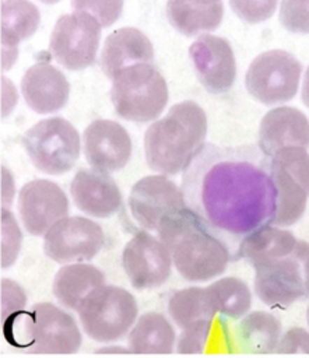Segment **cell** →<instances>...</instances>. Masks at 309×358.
I'll use <instances>...</instances> for the list:
<instances>
[{"instance_id":"obj_1","label":"cell","mask_w":309,"mask_h":358,"mask_svg":"<svg viewBox=\"0 0 309 358\" xmlns=\"http://www.w3.org/2000/svg\"><path fill=\"white\" fill-rule=\"evenodd\" d=\"M180 189L186 206L228 246L238 249L249 234L273 225L277 189L270 158L256 145L204 144Z\"/></svg>"},{"instance_id":"obj_2","label":"cell","mask_w":309,"mask_h":358,"mask_svg":"<svg viewBox=\"0 0 309 358\" xmlns=\"http://www.w3.org/2000/svg\"><path fill=\"white\" fill-rule=\"evenodd\" d=\"M157 236L169 249L173 268L189 282L215 280L232 257L229 246L187 206L166 215Z\"/></svg>"},{"instance_id":"obj_3","label":"cell","mask_w":309,"mask_h":358,"mask_svg":"<svg viewBox=\"0 0 309 358\" xmlns=\"http://www.w3.org/2000/svg\"><path fill=\"white\" fill-rule=\"evenodd\" d=\"M207 116L193 101L175 103L144 134L147 165L162 175L185 172L206 144Z\"/></svg>"},{"instance_id":"obj_4","label":"cell","mask_w":309,"mask_h":358,"mask_svg":"<svg viewBox=\"0 0 309 358\" xmlns=\"http://www.w3.org/2000/svg\"><path fill=\"white\" fill-rule=\"evenodd\" d=\"M1 336L13 348L32 354H76L82 345L80 323L52 302H38L1 319Z\"/></svg>"},{"instance_id":"obj_5","label":"cell","mask_w":309,"mask_h":358,"mask_svg":"<svg viewBox=\"0 0 309 358\" xmlns=\"http://www.w3.org/2000/svg\"><path fill=\"white\" fill-rule=\"evenodd\" d=\"M76 312L85 336L110 344L129 336L138 317V303L126 288L103 284L88 294Z\"/></svg>"},{"instance_id":"obj_6","label":"cell","mask_w":309,"mask_h":358,"mask_svg":"<svg viewBox=\"0 0 309 358\" xmlns=\"http://www.w3.org/2000/svg\"><path fill=\"white\" fill-rule=\"evenodd\" d=\"M110 99L119 117L130 122L157 119L168 102V85L152 63H138L112 80Z\"/></svg>"},{"instance_id":"obj_7","label":"cell","mask_w":309,"mask_h":358,"mask_svg":"<svg viewBox=\"0 0 309 358\" xmlns=\"http://www.w3.org/2000/svg\"><path fill=\"white\" fill-rule=\"evenodd\" d=\"M22 144L32 165L49 175L69 172L80 157V134L66 119L55 116L28 129Z\"/></svg>"},{"instance_id":"obj_8","label":"cell","mask_w":309,"mask_h":358,"mask_svg":"<svg viewBox=\"0 0 309 358\" xmlns=\"http://www.w3.org/2000/svg\"><path fill=\"white\" fill-rule=\"evenodd\" d=\"M270 166L277 189L273 225H294L302 218L309 197V154L301 147H287L270 158Z\"/></svg>"},{"instance_id":"obj_9","label":"cell","mask_w":309,"mask_h":358,"mask_svg":"<svg viewBox=\"0 0 309 358\" xmlns=\"http://www.w3.org/2000/svg\"><path fill=\"white\" fill-rule=\"evenodd\" d=\"M301 73L302 64L294 55L281 49L267 50L250 63L245 85L256 101L273 106L296 95Z\"/></svg>"},{"instance_id":"obj_10","label":"cell","mask_w":309,"mask_h":358,"mask_svg":"<svg viewBox=\"0 0 309 358\" xmlns=\"http://www.w3.org/2000/svg\"><path fill=\"white\" fill-rule=\"evenodd\" d=\"M101 29V24L85 11L63 14L53 27L49 52L64 69L84 70L95 62Z\"/></svg>"},{"instance_id":"obj_11","label":"cell","mask_w":309,"mask_h":358,"mask_svg":"<svg viewBox=\"0 0 309 358\" xmlns=\"http://www.w3.org/2000/svg\"><path fill=\"white\" fill-rule=\"evenodd\" d=\"M308 253L309 243L299 241L294 255L253 267V291L264 305L284 309L306 296L303 260Z\"/></svg>"},{"instance_id":"obj_12","label":"cell","mask_w":309,"mask_h":358,"mask_svg":"<svg viewBox=\"0 0 309 358\" xmlns=\"http://www.w3.org/2000/svg\"><path fill=\"white\" fill-rule=\"evenodd\" d=\"M105 245L102 227L81 215L64 217L43 236L46 257L59 263H82L92 260Z\"/></svg>"},{"instance_id":"obj_13","label":"cell","mask_w":309,"mask_h":358,"mask_svg":"<svg viewBox=\"0 0 309 358\" xmlns=\"http://www.w3.org/2000/svg\"><path fill=\"white\" fill-rule=\"evenodd\" d=\"M122 267L137 291L151 289L165 284L173 263L169 249L150 231L136 232L122 250Z\"/></svg>"},{"instance_id":"obj_14","label":"cell","mask_w":309,"mask_h":358,"mask_svg":"<svg viewBox=\"0 0 309 358\" xmlns=\"http://www.w3.org/2000/svg\"><path fill=\"white\" fill-rule=\"evenodd\" d=\"M17 207L24 229L32 236H45L57 221L69 215L70 201L57 183L35 179L21 187Z\"/></svg>"},{"instance_id":"obj_15","label":"cell","mask_w":309,"mask_h":358,"mask_svg":"<svg viewBox=\"0 0 309 358\" xmlns=\"http://www.w3.org/2000/svg\"><path fill=\"white\" fill-rule=\"evenodd\" d=\"M185 207L182 189L165 175L141 178L133 185L129 194L130 213L145 231L157 232L166 215Z\"/></svg>"},{"instance_id":"obj_16","label":"cell","mask_w":309,"mask_h":358,"mask_svg":"<svg viewBox=\"0 0 309 358\" xmlns=\"http://www.w3.org/2000/svg\"><path fill=\"white\" fill-rule=\"evenodd\" d=\"M196 77L206 91L228 92L236 78V62L231 43L221 36L204 34L189 48Z\"/></svg>"},{"instance_id":"obj_17","label":"cell","mask_w":309,"mask_h":358,"mask_svg":"<svg viewBox=\"0 0 309 358\" xmlns=\"http://www.w3.org/2000/svg\"><path fill=\"white\" fill-rule=\"evenodd\" d=\"M84 155L92 169L115 172L124 168L131 155L127 130L115 120L96 119L82 134Z\"/></svg>"},{"instance_id":"obj_18","label":"cell","mask_w":309,"mask_h":358,"mask_svg":"<svg viewBox=\"0 0 309 358\" xmlns=\"http://www.w3.org/2000/svg\"><path fill=\"white\" fill-rule=\"evenodd\" d=\"M70 194L76 207L94 218H109L122 206V194L113 178L96 169H78L70 183Z\"/></svg>"},{"instance_id":"obj_19","label":"cell","mask_w":309,"mask_h":358,"mask_svg":"<svg viewBox=\"0 0 309 358\" xmlns=\"http://www.w3.org/2000/svg\"><path fill=\"white\" fill-rule=\"evenodd\" d=\"M21 92L34 112L48 115L67 103L70 84L59 69L42 60L32 64L22 76Z\"/></svg>"},{"instance_id":"obj_20","label":"cell","mask_w":309,"mask_h":358,"mask_svg":"<svg viewBox=\"0 0 309 358\" xmlns=\"http://www.w3.org/2000/svg\"><path fill=\"white\" fill-rule=\"evenodd\" d=\"M257 147L268 158L287 147L308 150V117L301 110L291 106H278L268 110L260 122Z\"/></svg>"},{"instance_id":"obj_21","label":"cell","mask_w":309,"mask_h":358,"mask_svg":"<svg viewBox=\"0 0 309 358\" xmlns=\"http://www.w3.org/2000/svg\"><path fill=\"white\" fill-rule=\"evenodd\" d=\"M154 49L150 39L137 28L126 27L113 31L105 39L101 53V69L110 80L126 67L152 63Z\"/></svg>"},{"instance_id":"obj_22","label":"cell","mask_w":309,"mask_h":358,"mask_svg":"<svg viewBox=\"0 0 309 358\" xmlns=\"http://www.w3.org/2000/svg\"><path fill=\"white\" fill-rule=\"evenodd\" d=\"M38 7L28 0H1V62L3 69L17 59L20 42L32 36L39 27Z\"/></svg>"},{"instance_id":"obj_23","label":"cell","mask_w":309,"mask_h":358,"mask_svg":"<svg viewBox=\"0 0 309 358\" xmlns=\"http://www.w3.org/2000/svg\"><path fill=\"white\" fill-rule=\"evenodd\" d=\"M298 243L299 239L291 231L275 225H266L243 238L233 257L256 267L294 255Z\"/></svg>"},{"instance_id":"obj_24","label":"cell","mask_w":309,"mask_h":358,"mask_svg":"<svg viewBox=\"0 0 309 358\" xmlns=\"http://www.w3.org/2000/svg\"><path fill=\"white\" fill-rule=\"evenodd\" d=\"M103 271L88 263L63 264L55 274L52 292L60 306L77 310L88 294L106 284Z\"/></svg>"},{"instance_id":"obj_25","label":"cell","mask_w":309,"mask_h":358,"mask_svg":"<svg viewBox=\"0 0 309 358\" xmlns=\"http://www.w3.org/2000/svg\"><path fill=\"white\" fill-rule=\"evenodd\" d=\"M282 333V324L274 313L250 310L236 323L233 338L240 352L271 354L277 351Z\"/></svg>"},{"instance_id":"obj_26","label":"cell","mask_w":309,"mask_h":358,"mask_svg":"<svg viewBox=\"0 0 309 358\" xmlns=\"http://www.w3.org/2000/svg\"><path fill=\"white\" fill-rule=\"evenodd\" d=\"M169 24L185 36L218 28L224 17L222 0H168Z\"/></svg>"},{"instance_id":"obj_27","label":"cell","mask_w":309,"mask_h":358,"mask_svg":"<svg viewBox=\"0 0 309 358\" xmlns=\"http://www.w3.org/2000/svg\"><path fill=\"white\" fill-rule=\"evenodd\" d=\"M178 334L172 322L159 312L140 315L127 336L133 354H171L176 350Z\"/></svg>"},{"instance_id":"obj_28","label":"cell","mask_w":309,"mask_h":358,"mask_svg":"<svg viewBox=\"0 0 309 358\" xmlns=\"http://www.w3.org/2000/svg\"><path fill=\"white\" fill-rule=\"evenodd\" d=\"M168 313L180 330L196 324L214 322L215 310L208 299L206 287H187L175 291L168 299Z\"/></svg>"},{"instance_id":"obj_29","label":"cell","mask_w":309,"mask_h":358,"mask_svg":"<svg viewBox=\"0 0 309 358\" xmlns=\"http://www.w3.org/2000/svg\"><path fill=\"white\" fill-rule=\"evenodd\" d=\"M215 313L228 319H240L250 312L252 291L239 277H221L206 287Z\"/></svg>"},{"instance_id":"obj_30","label":"cell","mask_w":309,"mask_h":358,"mask_svg":"<svg viewBox=\"0 0 309 358\" xmlns=\"http://www.w3.org/2000/svg\"><path fill=\"white\" fill-rule=\"evenodd\" d=\"M22 243L21 229L14 218V215L7 210L1 208V253L0 266L1 268H8L13 266L20 255Z\"/></svg>"},{"instance_id":"obj_31","label":"cell","mask_w":309,"mask_h":358,"mask_svg":"<svg viewBox=\"0 0 309 358\" xmlns=\"http://www.w3.org/2000/svg\"><path fill=\"white\" fill-rule=\"evenodd\" d=\"M280 22L292 34H309V0H282Z\"/></svg>"},{"instance_id":"obj_32","label":"cell","mask_w":309,"mask_h":358,"mask_svg":"<svg viewBox=\"0 0 309 358\" xmlns=\"http://www.w3.org/2000/svg\"><path fill=\"white\" fill-rule=\"evenodd\" d=\"M71 6L91 14L101 27H109L120 17L123 0H71Z\"/></svg>"},{"instance_id":"obj_33","label":"cell","mask_w":309,"mask_h":358,"mask_svg":"<svg viewBox=\"0 0 309 358\" xmlns=\"http://www.w3.org/2000/svg\"><path fill=\"white\" fill-rule=\"evenodd\" d=\"M233 13L247 24L268 20L277 7V0H229Z\"/></svg>"},{"instance_id":"obj_34","label":"cell","mask_w":309,"mask_h":358,"mask_svg":"<svg viewBox=\"0 0 309 358\" xmlns=\"http://www.w3.org/2000/svg\"><path fill=\"white\" fill-rule=\"evenodd\" d=\"M214 322H207L201 324L192 326L189 329L180 330L176 340V352L179 354H201L206 350L207 341L210 338Z\"/></svg>"},{"instance_id":"obj_35","label":"cell","mask_w":309,"mask_h":358,"mask_svg":"<svg viewBox=\"0 0 309 358\" xmlns=\"http://www.w3.org/2000/svg\"><path fill=\"white\" fill-rule=\"evenodd\" d=\"M0 301H1V309H0V320L15 313L20 310L27 309L28 296L25 289L15 281L10 278H1L0 281Z\"/></svg>"},{"instance_id":"obj_36","label":"cell","mask_w":309,"mask_h":358,"mask_svg":"<svg viewBox=\"0 0 309 358\" xmlns=\"http://www.w3.org/2000/svg\"><path fill=\"white\" fill-rule=\"evenodd\" d=\"M277 354H309V331L303 327H289L280 338Z\"/></svg>"},{"instance_id":"obj_37","label":"cell","mask_w":309,"mask_h":358,"mask_svg":"<svg viewBox=\"0 0 309 358\" xmlns=\"http://www.w3.org/2000/svg\"><path fill=\"white\" fill-rule=\"evenodd\" d=\"M96 354H130L131 351L129 350V347H122V345H116V344H105L102 347H99L98 350H95Z\"/></svg>"},{"instance_id":"obj_38","label":"cell","mask_w":309,"mask_h":358,"mask_svg":"<svg viewBox=\"0 0 309 358\" xmlns=\"http://www.w3.org/2000/svg\"><path fill=\"white\" fill-rule=\"evenodd\" d=\"M301 96H302V102L309 108V67L306 69V73L303 76Z\"/></svg>"},{"instance_id":"obj_39","label":"cell","mask_w":309,"mask_h":358,"mask_svg":"<svg viewBox=\"0 0 309 358\" xmlns=\"http://www.w3.org/2000/svg\"><path fill=\"white\" fill-rule=\"evenodd\" d=\"M303 278H305V289L306 296H309V253L303 260Z\"/></svg>"},{"instance_id":"obj_40","label":"cell","mask_w":309,"mask_h":358,"mask_svg":"<svg viewBox=\"0 0 309 358\" xmlns=\"http://www.w3.org/2000/svg\"><path fill=\"white\" fill-rule=\"evenodd\" d=\"M306 323L309 326V305H308V309H306Z\"/></svg>"}]
</instances>
